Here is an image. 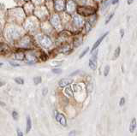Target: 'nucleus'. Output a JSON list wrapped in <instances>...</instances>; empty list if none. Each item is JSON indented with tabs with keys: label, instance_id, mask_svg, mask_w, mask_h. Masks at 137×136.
<instances>
[{
	"label": "nucleus",
	"instance_id": "1a4fd4ad",
	"mask_svg": "<svg viewBox=\"0 0 137 136\" xmlns=\"http://www.w3.org/2000/svg\"><path fill=\"white\" fill-rule=\"evenodd\" d=\"M84 36L82 33H74L73 38H72V45H73L74 49L76 48H79L80 45H82L84 42Z\"/></svg>",
	"mask_w": 137,
	"mask_h": 136
},
{
	"label": "nucleus",
	"instance_id": "f704fd0d",
	"mask_svg": "<svg viewBox=\"0 0 137 136\" xmlns=\"http://www.w3.org/2000/svg\"><path fill=\"white\" fill-rule=\"evenodd\" d=\"M10 65H11V66H14V67H19V66H20V64L14 63V62H10Z\"/></svg>",
	"mask_w": 137,
	"mask_h": 136
},
{
	"label": "nucleus",
	"instance_id": "2f4dec72",
	"mask_svg": "<svg viewBox=\"0 0 137 136\" xmlns=\"http://www.w3.org/2000/svg\"><path fill=\"white\" fill-rule=\"evenodd\" d=\"M68 136H76V130L70 131V134H68Z\"/></svg>",
	"mask_w": 137,
	"mask_h": 136
},
{
	"label": "nucleus",
	"instance_id": "f8f14e48",
	"mask_svg": "<svg viewBox=\"0 0 137 136\" xmlns=\"http://www.w3.org/2000/svg\"><path fill=\"white\" fill-rule=\"evenodd\" d=\"M78 6H98L94 0H74Z\"/></svg>",
	"mask_w": 137,
	"mask_h": 136
},
{
	"label": "nucleus",
	"instance_id": "393cba45",
	"mask_svg": "<svg viewBox=\"0 0 137 136\" xmlns=\"http://www.w3.org/2000/svg\"><path fill=\"white\" fill-rule=\"evenodd\" d=\"M52 72L53 74H56V75H60V74H62V69H60V68H54V69H52Z\"/></svg>",
	"mask_w": 137,
	"mask_h": 136
},
{
	"label": "nucleus",
	"instance_id": "ea45409f",
	"mask_svg": "<svg viewBox=\"0 0 137 136\" xmlns=\"http://www.w3.org/2000/svg\"><path fill=\"white\" fill-rule=\"evenodd\" d=\"M2 66H3V63H0V67H2Z\"/></svg>",
	"mask_w": 137,
	"mask_h": 136
},
{
	"label": "nucleus",
	"instance_id": "a19ab883",
	"mask_svg": "<svg viewBox=\"0 0 137 136\" xmlns=\"http://www.w3.org/2000/svg\"><path fill=\"white\" fill-rule=\"evenodd\" d=\"M1 51H2V49H1V48H0V52H1Z\"/></svg>",
	"mask_w": 137,
	"mask_h": 136
},
{
	"label": "nucleus",
	"instance_id": "aec40b11",
	"mask_svg": "<svg viewBox=\"0 0 137 136\" xmlns=\"http://www.w3.org/2000/svg\"><path fill=\"white\" fill-rule=\"evenodd\" d=\"M14 57H15V59L18 60V61H22L26 57V56L23 52H16L14 55Z\"/></svg>",
	"mask_w": 137,
	"mask_h": 136
},
{
	"label": "nucleus",
	"instance_id": "6ab92c4d",
	"mask_svg": "<svg viewBox=\"0 0 137 136\" xmlns=\"http://www.w3.org/2000/svg\"><path fill=\"white\" fill-rule=\"evenodd\" d=\"M114 15H115V12L112 11V12H110L107 15H106V20H104V24H106V25H107V24L110 22V21H112V19L114 17Z\"/></svg>",
	"mask_w": 137,
	"mask_h": 136
},
{
	"label": "nucleus",
	"instance_id": "5701e85b",
	"mask_svg": "<svg viewBox=\"0 0 137 136\" xmlns=\"http://www.w3.org/2000/svg\"><path fill=\"white\" fill-rule=\"evenodd\" d=\"M110 67L109 65H106L104 68V72H103V75H104V77L108 76L109 73H110Z\"/></svg>",
	"mask_w": 137,
	"mask_h": 136
},
{
	"label": "nucleus",
	"instance_id": "4be33fe9",
	"mask_svg": "<svg viewBox=\"0 0 137 136\" xmlns=\"http://www.w3.org/2000/svg\"><path fill=\"white\" fill-rule=\"evenodd\" d=\"M89 51H90V47L89 46H86L85 49L83 50V51L80 52V56H79V59H82V58H83L84 57L88 54V52H89Z\"/></svg>",
	"mask_w": 137,
	"mask_h": 136
},
{
	"label": "nucleus",
	"instance_id": "72a5a7b5",
	"mask_svg": "<svg viewBox=\"0 0 137 136\" xmlns=\"http://www.w3.org/2000/svg\"><path fill=\"white\" fill-rule=\"evenodd\" d=\"M120 0H112V5H116L119 3Z\"/></svg>",
	"mask_w": 137,
	"mask_h": 136
},
{
	"label": "nucleus",
	"instance_id": "a878e982",
	"mask_svg": "<svg viewBox=\"0 0 137 136\" xmlns=\"http://www.w3.org/2000/svg\"><path fill=\"white\" fill-rule=\"evenodd\" d=\"M15 81L17 84H19V85H23V84H24V80L22 79V78H21V77H16L15 79Z\"/></svg>",
	"mask_w": 137,
	"mask_h": 136
},
{
	"label": "nucleus",
	"instance_id": "dca6fc26",
	"mask_svg": "<svg viewBox=\"0 0 137 136\" xmlns=\"http://www.w3.org/2000/svg\"><path fill=\"white\" fill-rule=\"evenodd\" d=\"M136 126H137V122H136V119L133 118L130 122V133H134L136 131Z\"/></svg>",
	"mask_w": 137,
	"mask_h": 136
},
{
	"label": "nucleus",
	"instance_id": "9d476101",
	"mask_svg": "<svg viewBox=\"0 0 137 136\" xmlns=\"http://www.w3.org/2000/svg\"><path fill=\"white\" fill-rule=\"evenodd\" d=\"M77 8H78V5L74 0H67V3H66V9H65L66 13H68V15H74V14H76V12H77Z\"/></svg>",
	"mask_w": 137,
	"mask_h": 136
},
{
	"label": "nucleus",
	"instance_id": "58836bf2",
	"mask_svg": "<svg viewBox=\"0 0 137 136\" xmlns=\"http://www.w3.org/2000/svg\"><path fill=\"white\" fill-rule=\"evenodd\" d=\"M3 85H4V82H2V81H0V87H1Z\"/></svg>",
	"mask_w": 137,
	"mask_h": 136
},
{
	"label": "nucleus",
	"instance_id": "f03ea898",
	"mask_svg": "<svg viewBox=\"0 0 137 136\" xmlns=\"http://www.w3.org/2000/svg\"><path fill=\"white\" fill-rule=\"evenodd\" d=\"M85 19H86L85 24H84L83 28H82L80 33H82L84 36H86L92 31V28L95 27L96 23L98 22V14H95V15H92V16H90V17L85 18Z\"/></svg>",
	"mask_w": 137,
	"mask_h": 136
},
{
	"label": "nucleus",
	"instance_id": "9b49d317",
	"mask_svg": "<svg viewBox=\"0 0 137 136\" xmlns=\"http://www.w3.org/2000/svg\"><path fill=\"white\" fill-rule=\"evenodd\" d=\"M110 33V32L109 31H106V32H104V33H103L102 35H100V37L98 38V39L96 40L95 42H94V44L92 45V48H91V50H90V52H94L95 50H97L98 48V46L100 45V44L102 43L103 42V40H104V39H106V37L108 36V34Z\"/></svg>",
	"mask_w": 137,
	"mask_h": 136
},
{
	"label": "nucleus",
	"instance_id": "cd10ccee",
	"mask_svg": "<svg viewBox=\"0 0 137 136\" xmlns=\"http://www.w3.org/2000/svg\"><path fill=\"white\" fill-rule=\"evenodd\" d=\"M124 105H125V98H121L119 101V106L122 107Z\"/></svg>",
	"mask_w": 137,
	"mask_h": 136
},
{
	"label": "nucleus",
	"instance_id": "0eeeda50",
	"mask_svg": "<svg viewBox=\"0 0 137 136\" xmlns=\"http://www.w3.org/2000/svg\"><path fill=\"white\" fill-rule=\"evenodd\" d=\"M66 3H67V0H54L53 2L54 12H57V13L65 12Z\"/></svg>",
	"mask_w": 137,
	"mask_h": 136
},
{
	"label": "nucleus",
	"instance_id": "bb28decb",
	"mask_svg": "<svg viewBox=\"0 0 137 136\" xmlns=\"http://www.w3.org/2000/svg\"><path fill=\"white\" fill-rule=\"evenodd\" d=\"M12 117H13V119L15 120V121H17V120H18L19 115H18V113L16 111H14L13 112H12Z\"/></svg>",
	"mask_w": 137,
	"mask_h": 136
},
{
	"label": "nucleus",
	"instance_id": "6e6552de",
	"mask_svg": "<svg viewBox=\"0 0 137 136\" xmlns=\"http://www.w3.org/2000/svg\"><path fill=\"white\" fill-rule=\"evenodd\" d=\"M98 50H95L94 52L91 53V57L88 61V66L91 69V70L95 71L98 67Z\"/></svg>",
	"mask_w": 137,
	"mask_h": 136
},
{
	"label": "nucleus",
	"instance_id": "c85d7f7f",
	"mask_svg": "<svg viewBox=\"0 0 137 136\" xmlns=\"http://www.w3.org/2000/svg\"><path fill=\"white\" fill-rule=\"evenodd\" d=\"M119 33H120V37H121V39H122V38L124 37V34H125V31H124V29H120V31H119Z\"/></svg>",
	"mask_w": 137,
	"mask_h": 136
},
{
	"label": "nucleus",
	"instance_id": "c756f323",
	"mask_svg": "<svg viewBox=\"0 0 137 136\" xmlns=\"http://www.w3.org/2000/svg\"><path fill=\"white\" fill-rule=\"evenodd\" d=\"M79 73H80V70H76V71H74L73 73L70 74V77H73V76H74V75H78Z\"/></svg>",
	"mask_w": 137,
	"mask_h": 136
},
{
	"label": "nucleus",
	"instance_id": "4468645a",
	"mask_svg": "<svg viewBox=\"0 0 137 136\" xmlns=\"http://www.w3.org/2000/svg\"><path fill=\"white\" fill-rule=\"evenodd\" d=\"M55 118H56V121L58 122V123H60L62 126L64 127H66L67 126V120H66V117H64L62 113H58L55 115Z\"/></svg>",
	"mask_w": 137,
	"mask_h": 136
},
{
	"label": "nucleus",
	"instance_id": "a211bd4d",
	"mask_svg": "<svg viewBox=\"0 0 137 136\" xmlns=\"http://www.w3.org/2000/svg\"><path fill=\"white\" fill-rule=\"evenodd\" d=\"M32 129V121H31V117L29 116L27 117V124H26V133L28 134L30 130Z\"/></svg>",
	"mask_w": 137,
	"mask_h": 136
},
{
	"label": "nucleus",
	"instance_id": "7c9ffc66",
	"mask_svg": "<svg viewBox=\"0 0 137 136\" xmlns=\"http://www.w3.org/2000/svg\"><path fill=\"white\" fill-rule=\"evenodd\" d=\"M16 133H17V136H23V133L21 131V129H16Z\"/></svg>",
	"mask_w": 137,
	"mask_h": 136
},
{
	"label": "nucleus",
	"instance_id": "7ed1b4c3",
	"mask_svg": "<svg viewBox=\"0 0 137 136\" xmlns=\"http://www.w3.org/2000/svg\"><path fill=\"white\" fill-rule=\"evenodd\" d=\"M49 22L51 23V25L53 27V28L56 31H58V33L61 31H63L64 29L63 21H62L61 14L54 12L53 14H52L51 16L49 17Z\"/></svg>",
	"mask_w": 137,
	"mask_h": 136
},
{
	"label": "nucleus",
	"instance_id": "39448f33",
	"mask_svg": "<svg viewBox=\"0 0 137 136\" xmlns=\"http://www.w3.org/2000/svg\"><path fill=\"white\" fill-rule=\"evenodd\" d=\"M37 41L40 44V46L45 48V49H51L54 45V43L52 41V38L50 36H48L47 34L38 35Z\"/></svg>",
	"mask_w": 137,
	"mask_h": 136
},
{
	"label": "nucleus",
	"instance_id": "20e7f679",
	"mask_svg": "<svg viewBox=\"0 0 137 136\" xmlns=\"http://www.w3.org/2000/svg\"><path fill=\"white\" fill-rule=\"evenodd\" d=\"M77 13L84 18L98 14V6H78Z\"/></svg>",
	"mask_w": 137,
	"mask_h": 136
},
{
	"label": "nucleus",
	"instance_id": "b1692460",
	"mask_svg": "<svg viewBox=\"0 0 137 136\" xmlns=\"http://www.w3.org/2000/svg\"><path fill=\"white\" fill-rule=\"evenodd\" d=\"M42 82V78L40 76H36L34 78V83L35 84V85H39Z\"/></svg>",
	"mask_w": 137,
	"mask_h": 136
},
{
	"label": "nucleus",
	"instance_id": "f3484780",
	"mask_svg": "<svg viewBox=\"0 0 137 136\" xmlns=\"http://www.w3.org/2000/svg\"><path fill=\"white\" fill-rule=\"evenodd\" d=\"M64 93L68 96V97H73L74 95V88L73 87H67L64 88Z\"/></svg>",
	"mask_w": 137,
	"mask_h": 136
},
{
	"label": "nucleus",
	"instance_id": "473e14b6",
	"mask_svg": "<svg viewBox=\"0 0 137 136\" xmlns=\"http://www.w3.org/2000/svg\"><path fill=\"white\" fill-rule=\"evenodd\" d=\"M47 93H48V89L47 88H44L43 90H42V95L43 96H46Z\"/></svg>",
	"mask_w": 137,
	"mask_h": 136
},
{
	"label": "nucleus",
	"instance_id": "f257e3e1",
	"mask_svg": "<svg viewBox=\"0 0 137 136\" xmlns=\"http://www.w3.org/2000/svg\"><path fill=\"white\" fill-rule=\"evenodd\" d=\"M85 18L76 12V14L71 15V19H70V23L64 29L68 30V31H70L73 33H80L82 28H83L84 24H85Z\"/></svg>",
	"mask_w": 137,
	"mask_h": 136
},
{
	"label": "nucleus",
	"instance_id": "423d86ee",
	"mask_svg": "<svg viewBox=\"0 0 137 136\" xmlns=\"http://www.w3.org/2000/svg\"><path fill=\"white\" fill-rule=\"evenodd\" d=\"M74 47L72 45L71 42H66V43H63L61 45H58V51L59 53L64 54V55H68L74 51Z\"/></svg>",
	"mask_w": 137,
	"mask_h": 136
},
{
	"label": "nucleus",
	"instance_id": "c9c22d12",
	"mask_svg": "<svg viewBox=\"0 0 137 136\" xmlns=\"http://www.w3.org/2000/svg\"><path fill=\"white\" fill-rule=\"evenodd\" d=\"M134 0H127V4L128 5H130L133 3V2H134Z\"/></svg>",
	"mask_w": 137,
	"mask_h": 136
},
{
	"label": "nucleus",
	"instance_id": "e433bc0d",
	"mask_svg": "<svg viewBox=\"0 0 137 136\" xmlns=\"http://www.w3.org/2000/svg\"><path fill=\"white\" fill-rule=\"evenodd\" d=\"M94 1L95 2V3H97V4H100V3L103 1V0H94Z\"/></svg>",
	"mask_w": 137,
	"mask_h": 136
},
{
	"label": "nucleus",
	"instance_id": "ddd939ff",
	"mask_svg": "<svg viewBox=\"0 0 137 136\" xmlns=\"http://www.w3.org/2000/svg\"><path fill=\"white\" fill-rule=\"evenodd\" d=\"M73 82V80L70 79V78H63L58 81V86L61 88H65V87L70 86V84Z\"/></svg>",
	"mask_w": 137,
	"mask_h": 136
},
{
	"label": "nucleus",
	"instance_id": "412c9836",
	"mask_svg": "<svg viewBox=\"0 0 137 136\" xmlns=\"http://www.w3.org/2000/svg\"><path fill=\"white\" fill-rule=\"evenodd\" d=\"M120 54H121V47L120 46H118L115 49L114 51V53H113V60H116L118 59V57H120Z\"/></svg>",
	"mask_w": 137,
	"mask_h": 136
},
{
	"label": "nucleus",
	"instance_id": "4c0bfd02",
	"mask_svg": "<svg viewBox=\"0 0 137 136\" xmlns=\"http://www.w3.org/2000/svg\"><path fill=\"white\" fill-rule=\"evenodd\" d=\"M0 105H3V106H5L4 103H3V102H0Z\"/></svg>",
	"mask_w": 137,
	"mask_h": 136
},
{
	"label": "nucleus",
	"instance_id": "2eb2a0df",
	"mask_svg": "<svg viewBox=\"0 0 137 136\" xmlns=\"http://www.w3.org/2000/svg\"><path fill=\"white\" fill-rule=\"evenodd\" d=\"M26 59L28 64H34L38 62V57L33 53H28V55H26Z\"/></svg>",
	"mask_w": 137,
	"mask_h": 136
}]
</instances>
